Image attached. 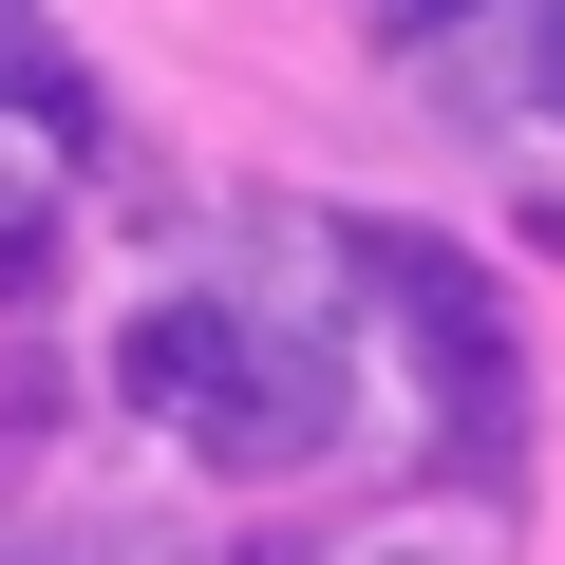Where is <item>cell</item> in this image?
<instances>
[{
	"label": "cell",
	"instance_id": "cell-5",
	"mask_svg": "<svg viewBox=\"0 0 565 565\" xmlns=\"http://www.w3.org/2000/svg\"><path fill=\"white\" fill-rule=\"evenodd\" d=\"M377 20H471V0H377Z\"/></svg>",
	"mask_w": 565,
	"mask_h": 565
},
{
	"label": "cell",
	"instance_id": "cell-2",
	"mask_svg": "<svg viewBox=\"0 0 565 565\" xmlns=\"http://www.w3.org/2000/svg\"><path fill=\"white\" fill-rule=\"evenodd\" d=\"M189 452L207 471H321L340 452V359L282 321V340H245L226 321V359H207V396H189Z\"/></svg>",
	"mask_w": 565,
	"mask_h": 565
},
{
	"label": "cell",
	"instance_id": "cell-4",
	"mask_svg": "<svg viewBox=\"0 0 565 565\" xmlns=\"http://www.w3.org/2000/svg\"><path fill=\"white\" fill-rule=\"evenodd\" d=\"M57 264H76L57 207H0V321H39V302H57Z\"/></svg>",
	"mask_w": 565,
	"mask_h": 565
},
{
	"label": "cell",
	"instance_id": "cell-1",
	"mask_svg": "<svg viewBox=\"0 0 565 565\" xmlns=\"http://www.w3.org/2000/svg\"><path fill=\"white\" fill-rule=\"evenodd\" d=\"M359 264H377L396 340L434 359V415H452V452H471V471H509V434H527V359H509V302H490V264H471V245H434V226H377Z\"/></svg>",
	"mask_w": 565,
	"mask_h": 565
},
{
	"label": "cell",
	"instance_id": "cell-3",
	"mask_svg": "<svg viewBox=\"0 0 565 565\" xmlns=\"http://www.w3.org/2000/svg\"><path fill=\"white\" fill-rule=\"evenodd\" d=\"M207 359H226V321H207V302H151V321L114 340V396H132V415H189Z\"/></svg>",
	"mask_w": 565,
	"mask_h": 565
}]
</instances>
